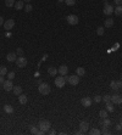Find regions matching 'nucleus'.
I'll return each instance as SVG.
<instances>
[{
  "mask_svg": "<svg viewBox=\"0 0 122 135\" xmlns=\"http://www.w3.org/2000/svg\"><path fill=\"white\" fill-rule=\"evenodd\" d=\"M103 101L106 104V102H110L111 101V95H104L103 96Z\"/></svg>",
  "mask_w": 122,
  "mask_h": 135,
  "instance_id": "obj_31",
  "label": "nucleus"
},
{
  "mask_svg": "<svg viewBox=\"0 0 122 135\" xmlns=\"http://www.w3.org/2000/svg\"><path fill=\"white\" fill-rule=\"evenodd\" d=\"M103 12H104L105 15H107V16H110L111 14H114V7H112V5H110V4H105Z\"/></svg>",
  "mask_w": 122,
  "mask_h": 135,
  "instance_id": "obj_10",
  "label": "nucleus"
},
{
  "mask_svg": "<svg viewBox=\"0 0 122 135\" xmlns=\"http://www.w3.org/2000/svg\"><path fill=\"white\" fill-rule=\"evenodd\" d=\"M89 133H90L91 135H100L101 134V131L99 129H97V128H91V129L89 130Z\"/></svg>",
  "mask_w": 122,
  "mask_h": 135,
  "instance_id": "obj_26",
  "label": "nucleus"
},
{
  "mask_svg": "<svg viewBox=\"0 0 122 135\" xmlns=\"http://www.w3.org/2000/svg\"><path fill=\"white\" fill-rule=\"evenodd\" d=\"M15 9L16 10H22V9H25V3H23V0H17V1H16Z\"/></svg>",
  "mask_w": 122,
  "mask_h": 135,
  "instance_id": "obj_15",
  "label": "nucleus"
},
{
  "mask_svg": "<svg viewBox=\"0 0 122 135\" xmlns=\"http://www.w3.org/2000/svg\"><path fill=\"white\" fill-rule=\"evenodd\" d=\"M23 1H27V3H29V1H30V0H23Z\"/></svg>",
  "mask_w": 122,
  "mask_h": 135,
  "instance_id": "obj_47",
  "label": "nucleus"
},
{
  "mask_svg": "<svg viewBox=\"0 0 122 135\" xmlns=\"http://www.w3.org/2000/svg\"><path fill=\"white\" fill-rule=\"evenodd\" d=\"M4 111H5L6 113H9V115H10V113H14V107L11 105H5L4 106Z\"/></svg>",
  "mask_w": 122,
  "mask_h": 135,
  "instance_id": "obj_20",
  "label": "nucleus"
},
{
  "mask_svg": "<svg viewBox=\"0 0 122 135\" xmlns=\"http://www.w3.org/2000/svg\"><path fill=\"white\" fill-rule=\"evenodd\" d=\"M7 78H9V79L10 80H12L14 79V78H15V72H7Z\"/></svg>",
  "mask_w": 122,
  "mask_h": 135,
  "instance_id": "obj_35",
  "label": "nucleus"
},
{
  "mask_svg": "<svg viewBox=\"0 0 122 135\" xmlns=\"http://www.w3.org/2000/svg\"><path fill=\"white\" fill-rule=\"evenodd\" d=\"M110 88H111L112 90H115V91H117V90H118V86H117V83L115 82V80H112L111 83H110Z\"/></svg>",
  "mask_w": 122,
  "mask_h": 135,
  "instance_id": "obj_29",
  "label": "nucleus"
},
{
  "mask_svg": "<svg viewBox=\"0 0 122 135\" xmlns=\"http://www.w3.org/2000/svg\"><path fill=\"white\" fill-rule=\"evenodd\" d=\"M121 80H122V75H121Z\"/></svg>",
  "mask_w": 122,
  "mask_h": 135,
  "instance_id": "obj_48",
  "label": "nucleus"
},
{
  "mask_svg": "<svg viewBox=\"0 0 122 135\" xmlns=\"http://www.w3.org/2000/svg\"><path fill=\"white\" fill-rule=\"evenodd\" d=\"M16 66H17L18 68H25L26 66H27V59L23 57V56L17 57V60H16Z\"/></svg>",
  "mask_w": 122,
  "mask_h": 135,
  "instance_id": "obj_4",
  "label": "nucleus"
},
{
  "mask_svg": "<svg viewBox=\"0 0 122 135\" xmlns=\"http://www.w3.org/2000/svg\"><path fill=\"white\" fill-rule=\"evenodd\" d=\"M50 85L46 84V83H43L42 82L39 86H38V91L42 95H48V94H50Z\"/></svg>",
  "mask_w": 122,
  "mask_h": 135,
  "instance_id": "obj_1",
  "label": "nucleus"
},
{
  "mask_svg": "<svg viewBox=\"0 0 122 135\" xmlns=\"http://www.w3.org/2000/svg\"><path fill=\"white\" fill-rule=\"evenodd\" d=\"M66 20H67V22H68V25H71V26H76L77 23H78V16H76V15H68L66 17Z\"/></svg>",
  "mask_w": 122,
  "mask_h": 135,
  "instance_id": "obj_6",
  "label": "nucleus"
},
{
  "mask_svg": "<svg viewBox=\"0 0 122 135\" xmlns=\"http://www.w3.org/2000/svg\"><path fill=\"white\" fill-rule=\"evenodd\" d=\"M65 84H66V79H65V77L64 75H60V77H57V78H55V85L57 86V88H64L65 86Z\"/></svg>",
  "mask_w": 122,
  "mask_h": 135,
  "instance_id": "obj_5",
  "label": "nucleus"
},
{
  "mask_svg": "<svg viewBox=\"0 0 122 135\" xmlns=\"http://www.w3.org/2000/svg\"><path fill=\"white\" fill-rule=\"evenodd\" d=\"M48 134L55 135V134H56V131H55V130H53V129H49V130H48Z\"/></svg>",
  "mask_w": 122,
  "mask_h": 135,
  "instance_id": "obj_39",
  "label": "nucleus"
},
{
  "mask_svg": "<svg viewBox=\"0 0 122 135\" xmlns=\"http://www.w3.org/2000/svg\"><path fill=\"white\" fill-rule=\"evenodd\" d=\"M91 102H93V100L90 97H82L81 99V104L83 107H90Z\"/></svg>",
  "mask_w": 122,
  "mask_h": 135,
  "instance_id": "obj_12",
  "label": "nucleus"
},
{
  "mask_svg": "<svg viewBox=\"0 0 122 135\" xmlns=\"http://www.w3.org/2000/svg\"><path fill=\"white\" fill-rule=\"evenodd\" d=\"M57 1H60V3H62V1H65V0H57Z\"/></svg>",
  "mask_w": 122,
  "mask_h": 135,
  "instance_id": "obj_46",
  "label": "nucleus"
},
{
  "mask_svg": "<svg viewBox=\"0 0 122 135\" xmlns=\"http://www.w3.org/2000/svg\"><path fill=\"white\" fill-rule=\"evenodd\" d=\"M6 60L9 61V62H16V60H17V54H16V52H9V54L6 55Z\"/></svg>",
  "mask_w": 122,
  "mask_h": 135,
  "instance_id": "obj_14",
  "label": "nucleus"
},
{
  "mask_svg": "<svg viewBox=\"0 0 122 135\" xmlns=\"http://www.w3.org/2000/svg\"><path fill=\"white\" fill-rule=\"evenodd\" d=\"M15 27V20H7V21H5L4 22V29H6V30H11L12 28Z\"/></svg>",
  "mask_w": 122,
  "mask_h": 135,
  "instance_id": "obj_7",
  "label": "nucleus"
},
{
  "mask_svg": "<svg viewBox=\"0 0 122 135\" xmlns=\"http://www.w3.org/2000/svg\"><path fill=\"white\" fill-rule=\"evenodd\" d=\"M32 10H33V7H32L30 4H27V5L25 6V11H26V12H30Z\"/></svg>",
  "mask_w": 122,
  "mask_h": 135,
  "instance_id": "obj_36",
  "label": "nucleus"
},
{
  "mask_svg": "<svg viewBox=\"0 0 122 135\" xmlns=\"http://www.w3.org/2000/svg\"><path fill=\"white\" fill-rule=\"evenodd\" d=\"M116 130H122V125L120 124V123L116 125Z\"/></svg>",
  "mask_w": 122,
  "mask_h": 135,
  "instance_id": "obj_42",
  "label": "nucleus"
},
{
  "mask_svg": "<svg viewBox=\"0 0 122 135\" xmlns=\"http://www.w3.org/2000/svg\"><path fill=\"white\" fill-rule=\"evenodd\" d=\"M116 83H117V86H118V89H120V88H122V80H117Z\"/></svg>",
  "mask_w": 122,
  "mask_h": 135,
  "instance_id": "obj_41",
  "label": "nucleus"
},
{
  "mask_svg": "<svg viewBox=\"0 0 122 135\" xmlns=\"http://www.w3.org/2000/svg\"><path fill=\"white\" fill-rule=\"evenodd\" d=\"M57 73H60V75H65L68 73V67L66 65H61L59 68H57Z\"/></svg>",
  "mask_w": 122,
  "mask_h": 135,
  "instance_id": "obj_11",
  "label": "nucleus"
},
{
  "mask_svg": "<svg viewBox=\"0 0 122 135\" xmlns=\"http://www.w3.org/2000/svg\"><path fill=\"white\" fill-rule=\"evenodd\" d=\"M18 102H20L21 105L27 104V95H25V94H20V95H18Z\"/></svg>",
  "mask_w": 122,
  "mask_h": 135,
  "instance_id": "obj_17",
  "label": "nucleus"
},
{
  "mask_svg": "<svg viewBox=\"0 0 122 135\" xmlns=\"http://www.w3.org/2000/svg\"><path fill=\"white\" fill-rule=\"evenodd\" d=\"M3 25H4V18L0 16V26H3Z\"/></svg>",
  "mask_w": 122,
  "mask_h": 135,
  "instance_id": "obj_44",
  "label": "nucleus"
},
{
  "mask_svg": "<svg viewBox=\"0 0 122 135\" xmlns=\"http://www.w3.org/2000/svg\"><path fill=\"white\" fill-rule=\"evenodd\" d=\"M121 105H122V104H121Z\"/></svg>",
  "mask_w": 122,
  "mask_h": 135,
  "instance_id": "obj_49",
  "label": "nucleus"
},
{
  "mask_svg": "<svg viewBox=\"0 0 122 135\" xmlns=\"http://www.w3.org/2000/svg\"><path fill=\"white\" fill-rule=\"evenodd\" d=\"M3 86H4V89H5L6 91H11V90L14 89V84H12V80H10V79L5 80V82L3 83Z\"/></svg>",
  "mask_w": 122,
  "mask_h": 135,
  "instance_id": "obj_9",
  "label": "nucleus"
},
{
  "mask_svg": "<svg viewBox=\"0 0 122 135\" xmlns=\"http://www.w3.org/2000/svg\"><path fill=\"white\" fill-rule=\"evenodd\" d=\"M100 125H101L103 128L104 127H106V128H109L110 125H111V120L109 119V118H103L101 122H100Z\"/></svg>",
  "mask_w": 122,
  "mask_h": 135,
  "instance_id": "obj_16",
  "label": "nucleus"
},
{
  "mask_svg": "<svg viewBox=\"0 0 122 135\" xmlns=\"http://www.w3.org/2000/svg\"><path fill=\"white\" fill-rule=\"evenodd\" d=\"M30 133H32V134H34V135H38L39 130H38L37 127H33V125H32V127H30Z\"/></svg>",
  "mask_w": 122,
  "mask_h": 135,
  "instance_id": "obj_30",
  "label": "nucleus"
},
{
  "mask_svg": "<svg viewBox=\"0 0 122 135\" xmlns=\"http://www.w3.org/2000/svg\"><path fill=\"white\" fill-rule=\"evenodd\" d=\"M101 134H105V135H107V134H110V130L107 129L106 127H104V129L101 130Z\"/></svg>",
  "mask_w": 122,
  "mask_h": 135,
  "instance_id": "obj_38",
  "label": "nucleus"
},
{
  "mask_svg": "<svg viewBox=\"0 0 122 135\" xmlns=\"http://www.w3.org/2000/svg\"><path fill=\"white\" fill-rule=\"evenodd\" d=\"M111 102L114 105H120V104H122V97L118 94H115L111 96Z\"/></svg>",
  "mask_w": 122,
  "mask_h": 135,
  "instance_id": "obj_13",
  "label": "nucleus"
},
{
  "mask_svg": "<svg viewBox=\"0 0 122 135\" xmlns=\"http://www.w3.org/2000/svg\"><path fill=\"white\" fill-rule=\"evenodd\" d=\"M114 12L116 14L117 16H122V5H118L114 9Z\"/></svg>",
  "mask_w": 122,
  "mask_h": 135,
  "instance_id": "obj_22",
  "label": "nucleus"
},
{
  "mask_svg": "<svg viewBox=\"0 0 122 135\" xmlns=\"http://www.w3.org/2000/svg\"><path fill=\"white\" fill-rule=\"evenodd\" d=\"M106 111L107 112H114V111H115L114 104H112L111 101H110V102H106Z\"/></svg>",
  "mask_w": 122,
  "mask_h": 135,
  "instance_id": "obj_21",
  "label": "nucleus"
},
{
  "mask_svg": "<svg viewBox=\"0 0 122 135\" xmlns=\"http://www.w3.org/2000/svg\"><path fill=\"white\" fill-rule=\"evenodd\" d=\"M65 3H66V5H68V6H73L76 4V0H65Z\"/></svg>",
  "mask_w": 122,
  "mask_h": 135,
  "instance_id": "obj_34",
  "label": "nucleus"
},
{
  "mask_svg": "<svg viewBox=\"0 0 122 135\" xmlns=\"http://www.w3.org/2000/svg\"><path fill=\"white\" fill-rule=\"evenodd\" d=\"M114 1H115V4H116L117 6H118V5H122V0H114Z\"/></svg>",
  "mask_w": 122,
  "mask_h": 135,
  "instance_id": "obj_40",
  "label": "nucleus"
},
{
  "mask_svg": "<svg viewBox=\"0 0 122 135\" xmlns=\"http://www.w3.org/2000/svg\"><path fill=\"white\" fill-rule=\"evenodd\" d=\"M16 54H17V55H20V56H23V49H22V48H17Z\"/></svg>",
  "mask_w": 122,
  "mask_h": 135,
  "instance_id": "obj_37",
  "label": "nucleus"
},
{
  "mask_svg": "<svg viewBox=\"0 0 122 135\" xmlns=\"http://www.w3.org/2000/svg\"><path fill=\"white\" fill-rule=\"evenodd\" d=\"M97 34L98 35H103V34H104V27H98V28H97Z\"/></svg>",
  "mask_w": 122,
  "mask_h": 135,
  "instance_id": "obj_33",
  "label": "nucleus"
},
{
  "mask_svg": "<svg viewBox=\"0 0 122 135\" xmlns=\"http://www.w3.org/2000/svg\"><path fill=\"white\" fill-rule=\"evenodd\" d=\"M107 113H109V112H107L106 110H100L99 111V117H100V118H107Z\"/></svg>",
  "mask_w": 122,
  "mask_h": 135,
  "instance_id": "obj_23",
  "label": "nucleus"
},
{
  "mask_svg": "<svg viewBox=\"0 0 122 135\" xmlns=\"http://www.w3.org/2000/svg\"><path fill=\"white\" fill-rule=\"evenodd\" d=\"M15 0H5V5L7 7H12V6H15Z\"/></svg>",
  "mask_w": 122,
  "mask_h": 135,
  "instance_id": "obj_28",
  "label": "nucleus"
},
{
  "mask_svg": "<svg viewBox=\"0 0 122 135\" xmlns=\"http://www.w3.org/2000/svg\"><path fill=\"white\" fill-rule=\"evenodd\" d=\"M79 130H81L83 134H84V133H87V131L89 130V123H88V122H86V120H82L81 123H79Z\"/></svg>",
  "mask_w": 122,
  "mask_h": 135,
  "instance_id": "obj_8",
  "label": "nucleus"
},
{
  "mask_svg": "<svg viewBox=\"0 0 122 135\" xmlns=\"http://www.w3.org/2000/svg\"><path fill=\"white\" fill-rule=\"evenodd\" d=\"M39 128H40V130H43L44 133H48V130L51 128V123L49 122V120L43 119V120L39 122Z\"/></svg>",
  "mask_w": 122,
  "mask_h": 135,
  "instance_id": "obj_2",
  "label": "nucleus"
},
{
  "mask_svg": "<svg viewBox=\"0 0 122 135\" xmlns=\"http://www.w3.org/2000/svg\"><path fill=\"white\" fill-rule=\"evenodd\" d=\"M114 26V20L112 18H107V20H105V27L106 28H110V27H112Z\"/></svg>",
  "mask_w": 122,
  "mask_h": 135,
  "instance_id": "obj_25",
  "label": "nucleus"
},
{
  "mask_svg": "<svg viewBox=\"0 0 122 135\" xmlns=\"http://www.w3.org/2000/svg\"><path fill=\"white\" fill-rule=\"evenodd\" d=\"M120 124L122 125V116H121V117H120Z\"/></svg>",
  "mask_w": 122,
  "mask_h": 135,
  "instance_id": "obj_45",
  "label": "nucleus"
},
{
  "mask_svg": "<svg viewBox=\"0 0 122 135\" xmlns=\"http://www.w3.org/2000/svg\"><path fill=\"white\" fill-rule=\"evenodd\" d=\"M4 82H5V79H4V75H0V83L3 84Z\"/></svg>",
  "mask_w": 122,
  "mask_h": 135,
  "instance_id": "obj_43",
  "label": "nucleus"
},
{
  "mask_svg": "<svg viewBox=\"0 0 122 135\" xmlns=\"http://www.w3.org/2000/svg\"><path fill=\"white\" fill-rule=\"evenodd\" d=\"M48 73H49L51 77H55V75L57 74V68H55V67H49V68H48Z\"/></svg>",
  "mask_w": 122,
  "mask_h": 135,
  "instance_id": "obj_18",
  "label": "nucleus"
},
{
  "mask_svg": "<svg viewBox=\"0 0 122 135\" xmlns=\"http://www.w3.org/2000/svg\"><path fill=\"white\" fill-rule=\"evenodd\" d=\"M6 74H7V68H6L5 66H1L0 67V75H4L5 77Z\"/></svg>",
  "mask_w": 122,
  "mask_h": 135,
  "instance_id": "obj_27",
  "label": "nucleus"
},
{
  "mask_svg": "<svg viewBox=\"0 0 122 135\" xmlns=\"http://www.w3.org/2000/svg\"><path fill=\"white\" fill-rule=\"evenodd\" d=\"M65 79L71 85H78V83H79V75L73 74V75H70V77H65Z\"/></svg>",
  "mask_w": 122,
  "mask_h": 135,
  "instance_id": "obj_3",
  "label": "nucleus"
},
{
  "mask_svg": "<svg viewBox=\"0 0 122 135\" xmlns=\"http://www.w3.org/2000/svg\"><path fill=\"white\" fill-rule=\"evenodd\" d=\"M84 74H86V70H84L83 67H78V68H77V75L83 77Z\"/></svg>",
  "mask_w": 122,
  "mask_h": 135,
  "instance_id": "obj_24",
  "label": "nucleus"
},
{
  "mask_svg": "<svg viewBox=\"0 0 122 135\" xmlns=\"http://www.w3.org/2000/svg\"><path fill=\"white\" fill-rule=\"evenodd\" d=\"M101 100H103V96H100V95H95L93 97V101H94V102H100Z\"/></svg>",
  "mask_w": 122,
  "mask_h": 135,
  "instance_id": "obj_32",
  "label": "nucleus"
},
{
  "mask_svg": "<svg viewBox=\"0 0 122 135\" xmlns=\"http://www.w3.org/2000/svg\"><path fill=\"white\" fill-rule=\"evenodd\" d=\"M12 91H14V94H15V95L18 96L20 94H22V88H21V86H18V85H16V86H14Z\"/></svg>",
  "mask_w": 122,
  "mask_h": 135,
  "instance_id": "obj_19",
  "label": "nucleus"
}]
</instances>
